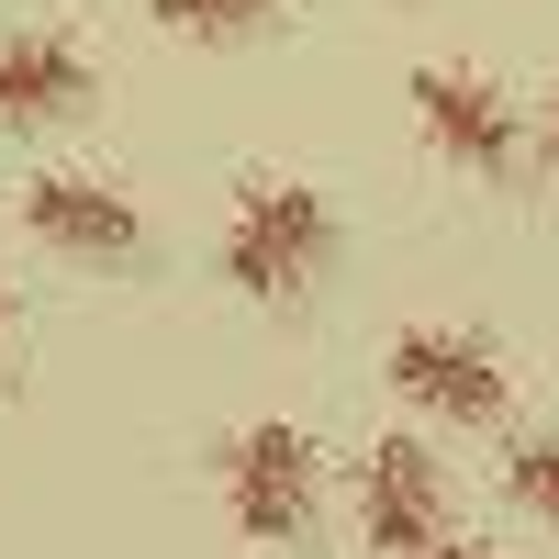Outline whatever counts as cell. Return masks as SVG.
Instances as JSON below:
<instances>
[{
    "instance_id": "obj_1",
    "label": "cell",
    "mask_w": 559,
    "mask_h": 559,
    "mask_svg": "<svg viewBox=\"0 0 559 559\" xmlns=\"http://www.w3.org/2000/svg\"><path fill=\"white\" fill-rule=\"evenodd\" d=\"M213 492H224V526L247 548H302L324 526V448H313V426H292V414L236 426L213 448Z\"/></svg>"
},
{
    "instance_id": "obj_2",
    "label": "cell",
    "mask_w": 559,
    "mask_h": 559,
    "mask_svg": "<svg viewBox=\"0 0 559 559\" xmlns=\"http://www.w3.org/2000/svg\"><path fill=\"white\" fill-rule=\"evenodd\" d=\"M381 381H392V403L414 426H437V437H492L503 414H515V369H503V347L471 336V324H403L381 347Z\"/></svg>"
},
{
    "instance_id": "obj_3",
    "label": "cell",
    "mask_w": 559,
    "mask_h": 559,
    "mask_svg": "<svg viewBox=\"0 0 559 559\" xmlns=\"http://www.w3.org/2000/svg\"><path fill=\"white\" fill-rule=\"evenodd\" d=\"M324 258H336V202L313 179H247L236 213H224V280L247 302H302Z\"/></svg>"
},
{
    "instance_id": "obj_4",
    "label": "cell",
    "mask_w": 559,
    "mask_h": 559,
    "mask_svg": "<svg viewBox=\"0 0 559 559\" xmlns=\"http://www.w3.org/2000/svg\"><path fill=\"white\" fill-rule=\"evenodd\" d=\"M414 134H426V157H448L459 179H515V90H503L492 68H414Z\"/></svg>"
},
{
    "instance_id": "obj_5",
    "label": "cell",
    "mask_w": 559,
    "mask_h": 559,
    "mask_svg": "<svg viewBox=\"0 0 559 559\" xmlns=\"http://www.w3.org/2000/svg\"><path fill=\"white\" fill-rule=\"evenodd\" d=\"M448 526H459L448 459L414 437V426L358 459V548H369V559H414V548H437Z\"/></svg>"
},
{
    "instance_id": "obj_6",
    "label": "cell",
    "mask_w": 559,
    "mask_h": 559,
    "mask_svg": "<svg viewBox=\"0 0 559 559\" xmlns=\"http://www.w3.org/2000/svg\"><path fill=\"white\" fill-rule=\"evenodd\" d=\"M23 236L45 258L123 269L146 247V213H134V191H112V179H90V168H45V179H23Z\"/></svg>"
},
{
    "instance_id": "obj_7",
    "label": "cell",
    "mask_w": 559,
    "mask_h": 559,
    "mask_svg": "<svg viewBox=\"0 0 559 559\" xmlns=\"http://www.w3.org/2000/svg\"><path fill=\"white\" fill-rule=\"evenodd\" d=\"M90 90H102V68H90L79 34H57V23L0 34V134H34V123L90 112Z\"/></svg>"
},
{
    "instance_id": "obj_8",
    "label": "cell",
    "mask_w": 559,
    "mask_h": 559,
    "mask_svg": "<svg viewBox=\"0 0 559 559\" xmlns=\"http://www.w3.org/2000/svg\"><path fill=\"white\" fill-rule=\"evenodd\" d=\"M292 0H146V23L157 34H179V45H247V34H269Z\"/></svg>"
},
{
    "instance_id": "obj_9",
    "label": "cell",
    "mask_w": 559,
    "mask_h": 559,
    "mask_svg": "<svg viewBox=\"0 0 559 559\" xmlns=\"http://www.w3.org/2000/svg\"><path fill=\"white\" fill-rule=\"evenodd\" d=\"M503 503H515L526 526H559V426H537V437H503Z\"/></svg>"
},
{
    "instance_id": "obj_10",
    "label": "cell",
    "mask_w": 559,
    "mask_h": 559,
    "mask_svg": "<svg viewBox=\"0 0 559 559\" xmlns=\"http://www.w3.org/2000/svg\"><path fill=\"white\" fill-rule=\"evenodd\" d=\"M414 559H515V548H481V537H459V526H448L437 548H414Z\"/></svg>"
},
{
    "instance_id": "obj_11",
    "label": "cell",
    "mask_w": 559,
    "mask_h": 559,
    "mask_svg": "<svg viewBox=\"0 0 559 559\" xmlns=\"http://www.w3.org/2000/svg\"><path fill=\"white\" fill-rule=\"evenodd\" d=\"M537 157H548V179H559V90H548V112H537Z\"/></svg>"
},
{
    "instance_id": "obj_12",
    "label": "cell",
    "mask_w": 559,
    "mask_h": 559,
    "mask_svg": "<svg viewBox=\"0 0 559 559\" xmlns=\"http://www.w3.org/2000/svg\"><path fill=\"white\" fill-rule=\"evenodd\" d=\"M0 369H12V280H0Z\"/></svg>"
}]
</instances>
